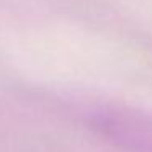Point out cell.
<instances>
[{"label":"cell","mask_w":152,"mask_h":152,"mask_svg":"<svg viewBox=\"0 0 152 152\" xmlns=\"http://www.w3.org/2000/svg\"><path fill=\"white\" fill-rule=\"evenodd\" d=\"M98 128L113 142L131 152H152V118L128 111H108Z\"/></svg>","instance_id":"obj_1"}]
</instances>
